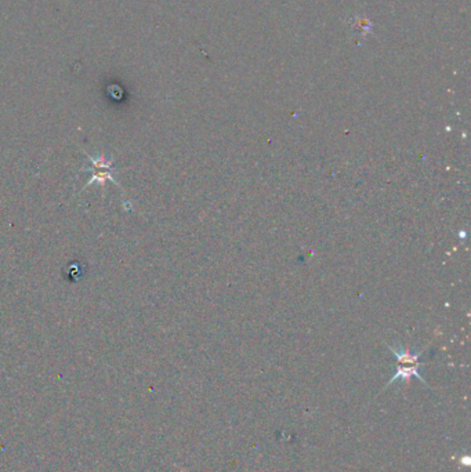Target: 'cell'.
<instances>
[{"mask_svg": "<svg viewBox=\"0 0 471 472\" xmlns=\"http://www.w3.org/2000/svg\"><path fill=\"white\" fill-rule=\"evenodd\" d=\"M389 350L393 353V355L396 356L397 362H398V367H397V373L391 377V380L387 383L386 387L391 385L394 381L397 380H403V381H407L410 383V380L412 377H416L417 380H420L423 384H427L423 377L420 376L419 373V367H420V362H419V357L421 353H417V354H411L408 350H404V348H400V350H396L393 347L389 346Z\"/></svg>", "mask_w": 471, "mask_h": 472, "instance_id": "1", "label": "cell"}]
</instances>
